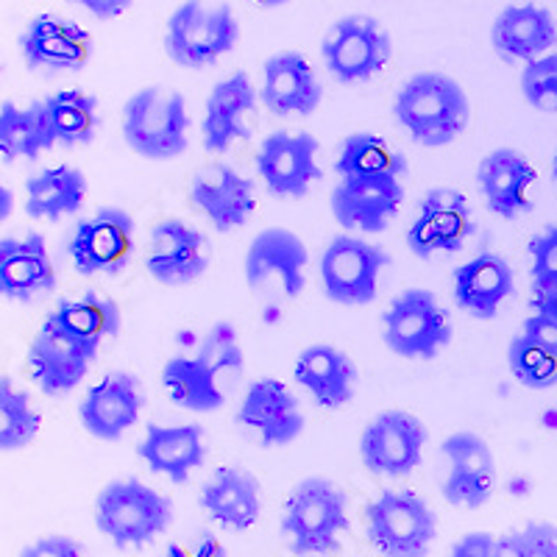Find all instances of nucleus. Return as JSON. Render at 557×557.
<instances>
[{"label": "nucleus", "instance_id": "1", "mask_svg": "<svg viewBox=\"0 0 557 557\" xmlns=\"http://www.w3.org/2000/svg\"><path fill=\"white\" fill-rule=\"evenodd\" d=\"M246 368L240 335L228 321H218L198 343L196 355L171 357L162 368V385L178 407L190 412H215L226 405L228 385Z\"/></svg>", "mask_w": 557, "mask_h": 557}, {"label": "nucleus", "instance_id": "20", "mask_svg": "<svg viewBox=\"0 0 557 557\" xmlns=\"http://www.w3.org/2000/svg\"><path fill=\"white\" fill-rule=\"evenodd\" d=\"M237 424L260 437L265 449H278L290 446L305 432L307 421L296 393L285 382L265 376L251 382L246 391V399L237 410Z\"/></svg>", "mask_w": 557, "mask_h": 557}, {"label": "nucleus", "instance_id": "35", "mask_svg": "<svg viewBox=\"0 0 557 557\" xmlns=\"http://www.w3.org/2000/svg\"><path fill=\"white\" fill-rule=\"evenodd\" d=\"M53 146H57V137L51 132L45 101L26 103V107L14 101L0 103V157L7 162H17V159L37 162Z\"/></svg>", "mask_w": 557, "mask_h": 557}, {"label": "nucleus", "instance_id": "49", "mask_svg": "<svg viewBox=\"0 0 557 557\" xmlns=\"http://www.w3.org/2000/svg\"><path fill=\"white\" fill-rule=\"evenodd\" d=\"M12 209H14V196H12V190H9V187H3V184H0V223L7 221L9 215H12Z\"/></svg>", "mask_w": 557, "mask_h": 557}, {"label": "nucleus", "instance_id": "2", "mask_svg": "<svg viewBox=\"0 0 557 557\" xmlns=\"http://www.w3.org/2000/svg\"><path fill=\"white\" fill-rule=\"evenodd\" d=\"M393 114L418 146L444 148L469 128L471 103L455 78L424 70L407 78L393 103Z\"/></svg>", "mask_w": 557, "mask_h": 557}, {"label": "nucleus", "instance_id": "27", "mask_svg": "<svg viewBox=\"0 0 557 557\" xmlns=\"http://www.w3.org/2000/svg\"><path fill=\"white\" fill-rule=\"evenodd\" d=\"M57 290V268L42 235L0 240V296L28 305Z\"/></svg>", "mask_w": 557, "mask_h": 557}, {"label": "nucleus", "instance_id": "32", "mask_svg": "<svg viewBox=\"0 0 557 557\" xmlns=\"http://www.w3.org/2000/svg\"><path fill=\"white\" fill-rule=\"evenodd\" d=\"M201 507L228 530H251L262 513L260 482L240 466H223L201 487Z\"/></svg>", "mask_w": 557, "mask_h": 557}, {"label": "nucleus", "instance_id": "4", "mask_svg": "<svg viewBox=\"0 0 557 557\" xmlns=\"http://www.w3.org/2000/svg\"><path fill=\"white\" fill-rule=\"evenodd\" d=\"M348 499L341 487L323 476H307L287 496L282 535L293 555H332L341 549L348 530Z\"/></svg>", "mask_w": 557, "mask_h": 557}, {"label": "nucleus", "instance_id": "36", "mask_svg": "<svg viewBox=\"0 0 557 557\" xmlns=\"http://www.w3.org/2000/svg\"><path fill=\"white\" fill-rule=\"evenodd\" d=\"M337 182L348 178H376V176H407V157L391 148L380 134L357 132L341 143L335 159Z\"/></svg>", "mask_w": 557, "mask_h": 557}, {"label": "nucleus", "instance_id": "34", "mask_svg": "<svg viewBox=\"0 0 557 557\" xmlns=\"http://www.w3.org/2000/svg\"><path fill=\"white\" fill-rule=\"evenodd\" d=\"M89 182L84 171L73 165L45 168L26 182V212L37 221H62L82 212Z\"/></svg>", "mask_w": 557, "mask_h": 557}, {"label": "nucleus", "instance_id": "24", "mask_svg": "<svg viewBox=\"0 0 557 557\" xmlns=\"http://www.w3.org/2000/svg\"><path fill=\"white\" fill-rule=\"evenodd\" d=\"M441 449L449 460V474L444 480L446 502L469 510L485 505L496 487V460L491 446L474 432H455Z\"/></svg>", "mask_w": 557, "mask_h": 557}, {"label": "nucleus", "instance_id": "23", "mask_svg": "<svg viewBox=\"0 0 557 557\" xmlns=\"http://www.w3.org/2000/svg\"><path fill=\"white\" fill-rule=\"evenodd\" d=\"M45 332L62 337L70 346L96 362L101 355V346L107 341H114L123 330L121 307L112 298H103L98 293H84L82 298H67L51 315L45 318Z\"/></svg>", "mask_w": 557, "mask_h": 557}, {"label": "nucleus", "instance_id": "21", "mask_svg": "<svg viewBox=\"0 0 557 557\" xmlns=\"http://www.w3.org/2000/svg\"><path fill=\"white\" fill-rule=\"evenodd\" d=\"M143 407H146V391L137 376L128 371H109L96 387H89L78 416L89 435L112 444L137 424Z\"/></svg>", "mask_w": 557, "mask_h": 557}, {"label": "nucleus", "instance_id": "26", "mask_svg": "<svg viewBox=\"0 0 557 557\" xmlns=\"http://www.w3.org/2000/svg\"><path fill=\"white\" fill-rule=\"evenodd\" d=\"M190 201L201 209L218 232H232L251 221L257 209L253 182L235 168L212 162L193 176Z\"/></svg>", "mask_w": 557, "mask_h": 557}, {"label": "nucleus", "instance_id": "12", "mask_svg": "<svg viewBox=\"0 0 557 557\" xmlns=\"http://www.w3.org/2000/svg\"><path fill=\"white\" fill-rule=\"evenodd\" d=\"M426 426L407 410H385L362 430L360 457L371 474L407 476L421 466Z\"/></svg>", "mask_w": 557, "mask_h": 557}, {"label": "nucleus", "instance_id": "6", "mask_svg": "<svg viewBox=\"0 0 557 557\" xmlns=\"http://www.w3.org/2000/svg\"><path fill=\"white\" fill-rule=\"evenodd\" d=\"M240 42V23L228 3L209 7L203 0H184L165 28V53L173 64L203 70L232 53Z\"/></svg>", "mask_w": 557, "mask_h": 557}, {"label": "nucleus", "instance_id": "14", "mask_svg": "<svg viewBox=\"0 0 557 557\" xmlns=\"http://www.w3.org/2000/svg\"><path fill=\"white\" fill-rule=\"evenodd\" d=\"M474 235L471 203L451 187H432L421 203L412 226L407 228V248L418 260H430L432 253H455Z\"/></svg>", "mask_w": 557, "mask_h": 557}, {"label": "nucleus", "instance_id": "19", "mask_svg": "<svg viewBox=\"0 0 557 557\" xmlns=\"http://www.w3.org/2000/svg\"><path fill=\"white\" fill-rule=\"evenodd\" d=\"M260 121V103L257 89L246 70H237L235 76L223 78L212 87L203 107V148L209 153H223L237 139H251Z\"/></svg>", "mask_w": 557, "mask_h": 557}, {"label": "nucleus", "instance_id": "45", "mask_svg": "<svg viewBox=\"0 0 557 557\" xmlns=\"http://www.w3.org/2000/svg\"><path fill=\"white\" fill-rule=\"evenodd\" d=\"M494 541L491 532H469L451 546L449 557H494Z\"/></svg>", "mask_w": 557, "mask_h": 557}, {"label": "nucleus", "instance_id": "8", "mask_svg": "<svg viewBox=\"0 0 557 557\" xmlns=\"http://www.w3.org/2000/svg\"><path fill=\"white\" fill-rule=\"evenodd\" d=\"M366 535L382 557H426L437 516L418 494L385 491L366 507Z\"/></svg>", "mask_w": 557, "mask_h": 557}, {"label": "nucleus", "instance_id": "9", "mask_svg": "<svg viewBox=\"0 0 557 557\" xmlns=\"http://www.w3.org/2000/svg\"><path fill=\"white\" fill-rule=\"evenodd\" d=\"M321 57L341 84H362L387 67L393 39L371 14H346L323 37Z\"/></svg>", "mask_w": 557, "mask_h": 557}, {"label": "nucleus", "instance_id": "46", "mask_svg": "<svg viewBox=\"0 0 557 557\" xmlns=\"http://www.w3.org/2000/svg\"><path fill=\"white\" fill-rule=\"evenodd\" d=\"M165 557H226V549H223L221 541H218L212 532H203L201 541H198L193 549H187V546L182 544H171Z\"/></svg>", "mask_w": 557, "mask_h": 557}, {"label": "nucleus", "instance_id": "37", "mask_svg": "<svg viewBox=\"0 0 557 557\" xmlns=\"http://www.w3.org/2000/svg\"><path fill=\"white\" fill-rule=\"evenodd\" d=\"M42 101L59 146L78 148L96 139L98 126H101V107L96 96H89L84 89H62Z\"/></svg>", "mask_w": 557, "mask_h": 557}, {"label": "nucleus", "instance_id": "18", "mask_svg": "<svg viewBox=\"0 0 557 557\" xmlns=\"http://www.w3.org/2000/svg\"><path fill=\"white\" fill-rule=\"evenodd\" d=\"M332 215L346 232L380 235L405 203V176L348 178L332 190Z\"/></svg>", "mask_w": 557, "mask_h": 557}, {"label": "nucleus", "instance_id": "15", "mask_svg": "<svg viewBox=\"0 0 557 557\" xmlns=\"http://www.w3.org/2000/svg\"><path fill=\"white\" fill-rule=\"evenodd\" d=\"M318 139L310 132H273L257 151V171L268 190L278 198H305L323 178L318 168Z\"/></svg>", "mask_w": 557, "mask_h": 557}, {"label": "nucleus", "instance_id": "38", "mask_svg": "<svg viewBox=\"0 0 557 557\" xmlns=\"http://www.w3.org/2000/svg\"><path fill=\"white\" fill-rule=\"evenodd\" d=\"M42 416L32 405L26 391L14 387L9 376H0V451H17L34 444Z\"/></svg>", "mask_w": 557, "mask_h": 557}, {"label": "nucleus", "instance_id": "13", "mask_svg": "<svg viewBox=\"0 0 557 557\" xmlns=\"http://www.w3.org/2000/svg\"><path fill=\"white\" fill-rule=\"evenodd\" d=\"M307 262L310 253L296 232L282 226L262 228L246 251V282L253 293H282L296 298L307 285Z\"/></svg>", "mask_w": 557, "mask_h": 557}, {"label": "nucleus", "instance_id": "3", "mask_svg": "<svg viewBox=\"0 0 557 557\" xmlns=\"http://www.w3.org/2000/svg\"><path fill=\"white\" fill-rule=\"evenodd\" d=\"M123 139L137 157L168 162L190 146V114L178 89L146 87L123 107Z\"/></svg>", "mask_w": 557, "mask_h": 557}, {"label": "nucleus", "instance_id": "11", "mask_svg": "<svg viewBox=\"0 0 557 557\" xmlns=\"http://www.w3.org/2000/svg\"><path fill=\"white\" fill-rule=\"evenodd\" d=\"M137 223L121 207H101L84 218L67 243V253L82 276L121 273L132 262Z\"/></svg>", "mask_w": 557, "mask_h": 557}, {"label": "nucleus", "instance_id": "28", "mask_svg": "<svg viewBox=\"0 0 557 557\" xmlns=\"http://www.w3.org/2000/svg\"><path fill=\"white\" fill-rule=\"evenodd\" d=\"M260 101L278 117H287V114L307 117L321 107L323 87L312 64L301 53L282 51L273 53L265 62Z\"/></svg>", "mask_w": 557, "mask_h": 557}, {"label": "nucleus", "instance_id": "16", "mask_svg": "<svg viewBox=\"0 0 557 557\" xmlns=\"http://www.w3.org/2000/svg\"><path fill=\"white\" fill-rule=\"evenodd\" d=\"M92 37L73 20L37 14L20 34V53L28 70L37 73H78L92 59Z\"/></svg>", "mask_w": 557, "mask_h": 557}, {"label": "nucleus", "instance_id": "51", "mask_svg": "<svg viewBox=\"0 0 557 557\" xmlns=\"http://www.w3.org/2000/svg\"><path fill=\"white\" fill-rule=\"evenodd\" d=\"M552 178L557 182V151H555V157H552Z\"/></svg>", "mask_w": 557, "mask_h": 557}, {"label": "nucleus", "instance_id": "42", "mask_svg": "<svg viewBox=\"0 0 557 557\" xmlns=\"http://www.w3.org/2000/svg\"><path fill=\"white\" fill-rule=\"evenodd\" d=\"M530 257L532 287L535 290H557V221L532 237Z\"/></svg>", "mask_w": 557, "mask_h": 557}, {"label": "nucleus", "instance_id": "43", "mask_svg": "<svg viewBox=\"0 0 557 557\" xmlns=\"http://www.w3.org/2000/svg\"><path fill=\"white\" fill-rule=\"evenodd\" d=\"M521 532L527 557H557V527L549 521H530Z\"/></svg>", "mask_w": 557, "mask_h": 557}, {"label": "nucleus", "instance_id": "50", "mask_svg": "<svg viewBox=\"0 0 557 557\" xmlns=\"http://www.w3.org/2000/svg\"><path fill=\"white\" fill-rule=\"evenodd\" d=\"M251 3H257V7H265V9H276V7H285V3H290V0H251Z\"/></svg>", "mask_w": 557, "mask_h": 557}, {"label": "nucleus", "instance_id": "17", "mask_svg": "<svg viewBox=\"0 0 557 557\" xmlns=\"http://www.w3.org/2000/svg\"><path fill=\"white\" fill-rule=\"evenodd\" d=\"M212 257H215V248L203 232L171 218V221L153 226L151 248H148V273L159 285H193L209 271Z\"/></svg>", "mask_w": 557, "mask_h": 557}, {"label": "nucleus", "instance_id": "39", "mask_svg": "<svg viewBox=\"0 0 557 557\" xmlns=\"http://www.w3.org/2000/svg\"><path fill=\"white\" fill-rule=\"evenodd\" d=\"M507 366L516 382L530 391H549L557 385V348L541 346L516 332L507 348Z\"/></svg>", "mask_w": 557, "mask_h": 557}, {"label": "nucleus", "instance_id": "25", "mask_svg": "<svg viewBox=\"0 0 557 557\" xmlns=\"http://www.w3.org/2000/svg\"><path fill=\"white\" fill-rule=\"evenodd\" d=\"M516 293V273L510 262L494 251H482L451 273V296L466 315L494 321Z\"/></svg>", "mask_w": 557, "mask_h": 557}, {"label": "nucleus", "instance_id": "33", "mask_svg": "<svg viewBox=\"0 0 557 557\" xmlns=\"http://www.w3.org/2000/svg\"><path fill=\"white\" fill-rule=\"evenodd\" d=\"M89 366H92V360L84 351H78L76 346H70L67 341L45 330L28 346L32 380L51 399H59V396H67L70 391H76L84 382V376L89 374Z\"/></svg>", "mask_w": 557, "mask_h": 557}, {"label": "nucleus", "instance_id": "31", "mask_svg": "<svg viewBox=\"0 0 557 557\" xmlns=\"http://www.w3.org/2000/svg\"><path fill=\"white\" fill-rule=\"evenodd\" d=\"M137 455L146 460L153 474L168 476L176 485L190 480L196 469H201L207 460V444H203L201 424H178L162 426L157 421H148L146 437L139 441Z\"/></svg>", "mask_w": 557, "mask_h": 557}, {"label": "nucleus", "instance_id": "44", "mask_svg": "<svg viewBox=\"0 0 557 557\" xmlns=\"http://www.w3.org/2000/svg\"><path fill=\"white\" fill-rule=\"evenodd\" d=\"M20 557H89L84 544L67 535H48V539L34 541L32 546L20 552Z\"/></svg>", "mask_w": 557, "mask_h": 557}, {"label": "nucleus", "instance_id": "7", "mask_svg": "<svg viewBox=\"0 0 557 557\" xmlns=\"http://www.w3.org/2000/svg\"><path fill=\"white\" fill-rule=\"evenodd\" d=\"M455 337L451 315L432 290L410 287L382 312V341L405 360H435Z\"/></svg>", "mask_w": 557, "mask_h": 557}, {"label": "nucleus", "instance_id": "40", "mask_svg": "<svg viewBox=\"0 0 557 557\" xmlns=\"http://www.w3.org/2000/svg\"><path fill=\"white\" fill-rule=\"evenodd\" d=\"M521 96L532 109L557 114V53L532 59L521 70Z\"/></svg>", "mask_w": 557, "mask_h": 557}, {"label": "nucleus", "instance_id": "5", "mask_svg": "<svg viewBox=\"0 0 557 557\" xmlns=\"http://www.w3.org/2000/svg\"><path fill=\"white\" fill-rule=\"evenodd\" d=\"M171 499L134 476L109 482L96 499V527L117 549L151 544L171 527Z\"/></svg>", "mask_w": 557, "mask_h": 557}, {"label": "nucleus", "instance_id": "47", "mask_svg": "<svg viewBox=\"0 0 557 557\" xmlns=\"http://www.w3.org/2000/svg\"><path fill=\"white\" fill-rule=\"evenodd\" d=\"M70 3L82 7L84 12H89L98 20H114L121 17L123 12H128L134 0H70Z\"/></svg>", "mask_w": 557, "mask_h": 557}, {"label": "nucleus", "instance_id": "41", "mask_svg": "<svg viewBox=\"0 0 557 557\" xmlns=\"http://www.w3.org/2000/svg\"><path fill=\"white\" fill-rule=\"evenodd\" d=\"M521 335L541 346L557 348V290H535L530 296V315L521 323Z\"/></svg>", "mask_w": 557, "mask_h": 557}, {"label": "nucleus", "instance_id": "22", "mask_svg": "<svg viewBox=\"0 0 557 557\" xmlns=\"http://www.w3.org/2000/svg\"><path fill=\"white\" fill-rule=\"evenodd\" d=\"M535 182H539V171L516 148H496V151L485 153L476 165V184L485 198V207L502 221L530 215L535 209L530 187Z\"/></svg>", "mask_w": 557, "mask_h": 557}, {"label": "nucleus", "instance_id": "29", "mask_svg": "<svg viewBox=\"0 0 557 557\" xmlns=\"http://www.w3.org/2000/svg\"><path fill=\"white\" fill-rule=\"evenodd\" d=\"M293 376L315 399V405L326 407V410L346 407L355 399L357 382H360L357 362L332 343L307 346L298 355Z\"/></svg>", "mask_w": 557, "mask_h": 557}, {"label": "nucleus", "instance_id": "30", "mask_svg": "<svg viewBox=\"0 0 557 557\" xmlns=\"http://www.w3.org/2000/svg\"><path fill=\"white\" fill-rule=\"evenodd\" d=\"M491 45L505 62H532L555 51L557 23L549 9L524 3L505 7L491 26Z\"/></svg>", "mask_w": 557, "mask_h": 557}, {"label": "nucleus", "instance_id": "10", "mask_svg": "<svg viewBox=\"0 0 557 557\" xmlns=\"http://www.w3.org/2000/svg\"><path fill=\"white\" fill-rule=\"evenodd\" d=\"M391 253L355 235H337L321 257V285L330 301L343 307L371 305L380 293Z\"/></svg>", "mask_w": 557, "mask_h": 557}, {"label": "nucleus", "instance_id": "48", "mask_svg": "<svg viewBox=\"0 0 557 557\" xmlns=\"http://www.w3.org/2000/svg\"><path fill=\"white\" fill-rule=\"evenodd\" d=\"M494 557H527L521 532H505L494 541Z\"/></svg>", "mask_w": 557, "mask_h": 557}]
</instances>
